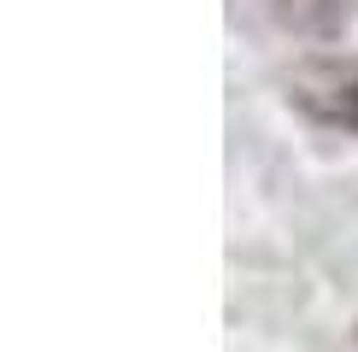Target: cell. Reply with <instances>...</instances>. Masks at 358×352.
I'll return each mask as SVG.
<instances>
[{"instance_id": "cell-1", "label": "cell", "mask_w": 358, "mask_h": 352, "mask_svg": "<svg viewBox=\"0 0 358 352\" xmlns=\"http://www.w3.org/2000/svg\"><path fill=\"white\" fill-rule=\"evenodd\" d=\"M288 100L311 124L358 135V65L352 59H306L288 77Z\"/></svg>"}, {"instance_id": "cell-2", "label": "cell", "mask_w": 358, "mask_h": 352, "mask_svg": "<svg viewBox=\"0 0 358 352\" xmlns=\"http://www.w3.org/2000/svg\"><path fill=\"white\" fill-rule=\"evenodd\" d=\"M347 0H276V24L300 41H335L347 29Z\"/></svg>"}]
</instances>
